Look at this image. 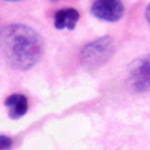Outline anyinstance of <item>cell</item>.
<instances>
[{
  "label": "cell",
  "instance_id": "cell-2",
  "mask_svg": "<svg viewBox=\"0 0 150 150\" xmlns=\"http://www.w3.org/2000/svg\"><path fill=\"white\" fill-rule=\"evenodd\" d=\"M114 54V44L110 36H102L86 44L80 51V60L87 71H96Z\"/></svg>",
  "mask_w": 150,
  "mask_h": 150
},
{
  "label": "cell",
  "instance_id": "cell-5",
  "mask_svg": "<svg viewBox=\"0 0 150 150\" xmlns=\"http://www.w3.org/2000/svg\"><path fill=\"white\" fill-rule=\"evenodd\" d=\"M5 105L9 110V117L12 120H18L23 116H26V112L29 110V101L27 98L21 93H14L5 99Z\"/></svg>",
  "mask_w": 150,
  "mask_h": 150
},
{
  "label": "cell",
  "instance_id": "cell-1",
  "mask_svg": "<svg viewBox=\"0 0 150 150\" xmlns=\"http://www.w3.org/2000/svg\"><path fill=\"white\" fill-rule=\"evenodd\" d=\"M0 44L8 62L17 69H30L42 54V41L32 27L11 24L0 35Z\"/></svg>",
  "mask_w": 150,
  "mask_h": 150
},
{
  "label": "cell",
  "instance_id": "cell-6",
  "mask_svg": "<svg viewBox=\"0 0 150 150\" xmlns=\"http://www.w3.org/2000/svg\"><path fill=\"white\" fill-rule=\"evenodd\" d=\"M80 20V12L74 8H66V9H60L56 12L54 15V27L59 30H74L77 23Z\"/></svg>",
  "mask_w": 150,
  "mask_h": 150
},
{
  "label": "cell",
  "instance_id": "cell-7",
  "mask_svg": "<svg viewBox=\"0 0 150 150\" xmlns=\"http://www.w3.org/2000/svg\"><path fill=\"white\" fill-rule=\"evenodd\" d=\"M12 147V138L6 135H0V150H8Z\"/></svg>",
  "mask_w": 150,
  "mask_h": 150
},
{
  "label": "cell",
  "instance_id": "cell-4",
  "mask_svg": "<svg viewBox=\"0 0 150 150\" xmlns=\"http://www.w3.org/2000/svg\"><path fill=\"white\" fill-rule=\"evenodd\" d=\"M92 15L98 20L116 23L125 14V6L120 0H95L90 8Z\"/></svg>",
  "mask_w": 150,
  "mask_h": 150
},
{
  "label": "cell",
  "instance_id": "cell-9",
  "mask_svg": "<svg viewBox=\"0 0 150 150\" xmlns=\"http://www.w3.org/2000/svg\"><path fill=\"white\" fill-rule=\"evenodd\" d=\"M6 2H18V0H6Z\"/></svg>",
  "mask_w": 150,
  "mask_h": 150
},
{
  "label": "cell",
  "instance_id": "cell-3",
  "mask_svg": "<svg viewBox=\"0 0 150 150\" xmlns=\"http://www.w3.org/2000/svg\"><path fill=\"white\" fill-rule=\"evenodd\" d=\"M129 86L135 92L150 90V56H144L134 62L129 72Z\"/></svg>",
  "mask_w": 150,
  "mask_h": 150
},
{
  "label": "cell",
  "instance_id": "cell-8",
  "mask_svg": "<svg viewBox=\"0 0 150 150\" xmlns=\"http://www.w3.org/2000/svg\"><path fill=\"white\" fill-rule=\"evenodd\" d=\"M146 20H147V23L150 24V3H149L147 8H146Z\"/></svg>",
  "mask_w": 150,
  "mask_h": 150
}]
</instances>
